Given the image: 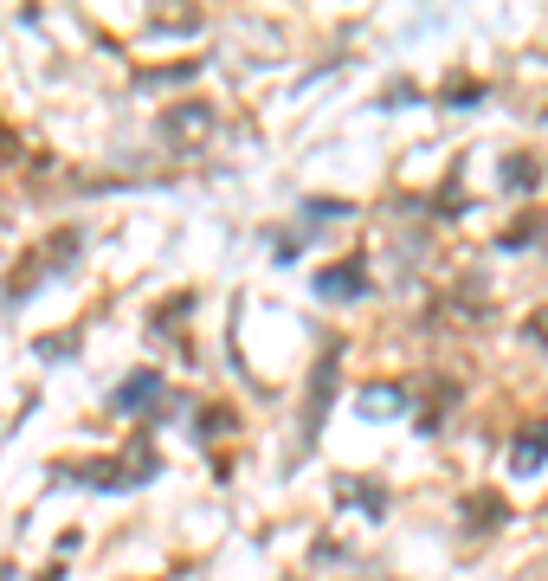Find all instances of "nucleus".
<instances>
[{"label":"nucleus","mask_w":548,"mask_h":581,"mask_svg":"<svg viewBox=\"0 0 548 581\" xmlns=\"http://www.w3.org/2000/svg\"><path fill=\"white\" fill-rule=\"evenodd\" d=\"M548 459V421H536L529 426V433H523V439H516V453H510V465L516 471H523V478H529V471H536V465Z\"/></svg>","instance_id":"nucleus-1"},{"label":"nucleus","mask_w":548,"mask_h":581,"mask_svg":"<svg viewBox=\"0 0 548 581\" xmlns=\"http://www.w3.org/2000/svg\"><path fill=\"white\" fill-rule=\"evenodd\" d=\"M317 291H323V298H362V291H368V271H362V266L323 271V278H317Z\"/></svg>","instance_id":"nucleus-2"},{"label":"nucleus","mask_w":548,"mask_h":581,"mask_svg":"<svg viewBox=\"0 0 548 581\" xmlns=\"http://www.w3.org/2000/svg\"><path fill=\"white\" fill-rule=\"evenodd\" d=\"M329 387H335V362L317 369V394H310V439H317V426H323V414H329Z\"/></svg>","instance_id":"nucleus-3"},{"label":"nucleus","mask_w":548,"mask_h":581,"mask_svg":"<svg viewBox=\"0 0 548 581\" xmlns=\"http://www.w3.org/2000/svg\"><path fill=\"white\" fill-rule=\"evenodd\" d=\"M155 394H162V382H155V375H136V382L116 394V407H136V401H155Z\"/></svg>","instance_id":"nucleus-4"}]
</instances>
